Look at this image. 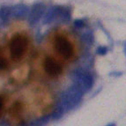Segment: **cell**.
Listing matches in <instances>:
<instances>
[{
	"label": "cell",
	"instance_id": "1",
	"mask_svg": "<svg viewBox=\"0 0 126 126\" xmlns=\"http://www.w3.org/2000/svg\"><path fill=\"white\" fill-rule=\"evenodd\" d=\"M83 95L84 93L72 85L61 94L56 108L60 109L63 114L67 113L79 105L83 99Z\"/></svg>",
	"mask_w": 126,
	"mask_h": 126
},
{
	"label": "cell",
	"instance_id": "2",
	"mask_svg": "<svg viewBox=\"0 0 126 126\" xmlns=\"http://www.w3.org/2000/svg\"><path fill=\"white\" fill-rule=\"evenodd\" d=\"M71 79H72V85L78 87L84 94L89 92L94 86L93 76L85 68H76L71 74Z\"/></svg>",
	"mask_w": 126,
	"mask_h": 126
},
{
	"label": "cell",
	"instance_id": "3",
	"mask_svg": "<svg viewBox=\"0 0 126 126\" xmlns=\"http://www.w3.org/2000/svg\"><path fill=\"white\" fill-rule=\"evenodd\" d=\"M72 19L71 10L66 6L56 5L48 9L42 17V24L48 25L55 21L61 22H69Z\"/></svg>",
	"mask_w": 126,
	"mask_h": 126
},
{
	"label": "cell",
	"instance_id": "4",
	"mask_svg": "<svg viewBox=\"0 0 126 126\" xmlns=\"http://www.w3.org/2000/svg\"><path fill=\"white\" fill-rule=\"evenodd\" d=\"M27 48V39L21 34H15L10 42V53L13 59H19Z\"/></svg>",
	"mask_w": 126,
	"mask_h": 126
},
{
	"label": "cell",
	"instance_id": "5",
	"mask_svg": "<svg viewBox=\"0 0 126 126\" xmlns=\"http://www.w3.org/2000/svg\"><path fill=\"white\" fill-rule=\"evenodd\" d=\"M55 50L63 58H70L73 54V48L71 42L63 36H57L54 42Z\"/></svg>",
	"mask_w": 126,
	"mask_h": 126
},
{
	"label": "cell",
	"instance_id": "6",
	"mask_svg": "<svg viewBox=\"0 0 126 126\" xmlns=\"http://www.w3.org/2000/svg\"><path fill=\"white\" fill-rule=\"evenodd\" d=\"M46 12V5L43 3H35L29 10L27 21L31 27H34L42 19Z\"/></svg>",
	"mask_w": 126,
	"mask_h": 126
},
{
	"label": "cell",
	"instance_id": "7",
	"mask_svg": "<svg viewBox=\"0 0 126 126\" xmlns=\"http://www.w3.org/2000/svg\"><path fill=\"white\" fill-rule=\"evenodd\" d=\"M43 66H44L45 72L51 77H57L63 72V68L61 65L51 57H47L45 59Z\"/></svg>",
	"mask_w": 126,
	"mask_h": 126
},
{
	"label": "cell",
	"instance_id": "8",
	"mask_svg": "<svg viewBox=\"0 0 126 126\" xmlns=\"http://www.w3.org/2000/svg\"><path fill=\"white\" fill-rule=\"evenodd\" d=\"M29 13V7L24 4H18L11 7L12 17L17 19H24L27 17Z\"/></svg>",
	"mask_w": 126,
	"mask_h": 126
},
{
	"label": "cell",
	"instance_id": "9",
	"mask_svg": "<svg viewBox=\"0 0 126 126\" xmlns=\"http://www.w3.org/2000/svg\"><path fill=\"white\" fill-rule=\"evenodd\" d=\"M81 41L86 46L89 47L93 45L94 42V33L92 30H87V31L84 32L81 35Z\"/></svg>",
	"mask_w": 126,
	"mask_h": 126
},
{
	"label": "cell",
	"instance_id": "10",
	"mask_svg": "<svg viewBox=\"0 0 126 126\" xmlns=\"http://www.w3.org/2000/svg\"><path fill=\"white\" fill-rule=\"evenodd\" d=\"M11 17H12V14H11V7L3 6L0 8V19L2 20V22L4 23V26H6V24L8 23V21Z\"/></svg>",
	"mask_w": 126,
	"mask_h": 126
},
{
	"label": "cell",
	"instance_id": "11",
	"mask_svg": "<svg viewBox=\"0 0 126 126\" xmlns=\"http://www.w3.org/2000/svg\"><path fill=\"white\" fill-rule=\"evenodd\" d=\"M50 121V115H47V116H42V117L38 118V119L34 120L32 123H30L29 125L33 126H41V125H44V124H48V122Z\"/></svg>",
	"mask_w": 126,
	"mask_h": 126
},
{
	"label": "cell",
	"instance_id": "12",
	"mask_svg": "<svg viewBox=\"0 0 126 126\" xmlns=\"http://www.w3.org/2000/svg\"><path fill=\"white\" fill-rule=\"evenodd\" d=\"M85 21L83 20V19H75V20L73 21V26L76 27V28H79V29H80V28H83V27H85Z\"/></svg>",
	"mask_w": 126,
	"mask_h": 126
},
{
	"label": "cell",
	"instance_id": "13",
	"mask_svg": "<svg viewBox=\"0 0 126 126\" xmlns=\"http://www.w3.org/2000/svg\"><path fill=\"white\" fill-rule=\"evenodd\" d=\"M20 110H21V105H20V103H19V102L14 104L13 107L11 109V112L13 113V115H16V114L19 113Z\"/></svg>",
	"mask_w": 126,
	"mask_h": 126
},
{
	"label": "cell",
	"instance_id": "14",
	"mask_svg": "<svg viewBox=\"0 0 126 126\" xmlns=\"http://www.w3.org/2000/svg\"><path fill=\"white\" fill-rule=\"evenodd\" d=\"M96 52H97V54L101 55V56H104V55L107 54L108 48H106V47H104V46H101V47H99V48H97Z\"/></svg>",
	"mask_w": 126,
	"mask_h": 126
},
{
	"label": "cell",
	"instance_id": "15",
	"mask_svg": "<svg viewBox=\"0 0 126 126\" xmlns=\"http://www.w3.org/2000/svg\"><path fill=\"white\" fill-rule=\"evenodd\" d=\"M7 62L6 60L0 56V70H4L7 68Z\"/></svg>",
	"mask_w": 126,
	"mask_h": 126
},
{
	"label": "cell",
	"instance_id": "16",
	"mask_svg": "<svg viewBox=\"0 0 126 126\" xmlns=\"http://www.w3.org/2000/svg\"><path fill=\"white\" fill-rule=\"evenodd\" d=\"M3 108H4V101H3V98L0 96V114L2 112Z\"/></svg>",
	"mask_w": 126,
	"mask_h": 126
}]
</instances>
